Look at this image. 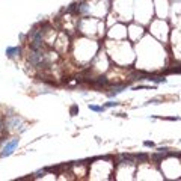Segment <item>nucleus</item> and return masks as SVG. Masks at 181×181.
I'll return each mask as SVG.
<instances>
[{
	"mask_svg": "<svg viewBox=\"0 0 181 181\" xmlns=\"http://www.w3.org/2000/svg\"><path fill=\"white\" fill-rule=\"evenodd\" d=\"M17 146H18V139H12V140L6 142L5 146H3V150H2V152H0V157H2V158L9 157V156L14 152V150H15Z\"/></svg>",
	"mask_w": 181,
	"mask_h": 181,
	"instance_id": "f03ea898",
	"label": "nucleus"
},
{
	"mask_svg": "<svg viewBox=\"0 0 181 181\" xmlns=\"http://www.w3.org/2000/svg\"><path fill=\"white\" fill-rule=\"evenodd\" d=\"M118 104H119V103H116V101L113 103V101H112V103H107V104H106V107H113V106H118Z\"/></svg>",
	"mask_w": 181,
	"mask_h": 181,
	"instance_id": "6e6552de",
	"label": "nucleus"
},
{
	"mask_svg": "<svg viewBox=\"0 0 181 181\" xmlns=\"http://www.w3.org/2000/svg\"><path fill=\"white\" fill-rule=\"evenodd\" d=\"M89 109L94 110V112H103L104 107H98V106H94V104H89Z\"/></svg>",
	"mask_w": 181,
	"mask_h": 181,
	"instance_id": "423d86ee",
	"label": "nucleus"
},
{
	"mask_svg": "<svg viewBox=\"0 0 181 181\" xmlns=\"http://www.w3.org/2000/svg\"><path fill=\"white\" fill-rule=\"evenodd\" d=\"M20 53H21L20 47H8L6 48V56H9V58H14V56H17Z\"/></svg>",
	"mask_w": 181,
	"mask_h": 181,
	"instance_id": "7ed1b4c3",
	"label": "nucleus"
},
{
	"mask_svg": "<svg viewBox=\"0 0 181 181\" xmlns=\"http://www.w3.org/2000/svg\"><path fill=\"white\" fill-rule=\"evenodd\" d=\"M127 88V84H121V86H115L113 89H112V92L109 94L110 97H115V95H118L119 92H122V89H125Z\"/></svg>",
	"mask_w": 181,
	"mask_h": 181,
	"instance_id": "20e7f679",
	"label": "nucleus"
},
{
	"mask_svg": "<svg viewBox=\"0 0 181 181\" xmlns=\"http://www.w3.org/2000/svg\"><path fill=\"white\" fill-rule=\"evenodd\" d=\"M29 62H30L32 65L41 68V66L45 65V62H47V56H45V53H44L42 50H36V52H33V53L29 56Z\"/></svg>",
	"mask_w": 181,
	"mask_h": 181,
	"instance_id": "f257e3e1",
	"label": "nucleus"
},
{
	"mask_svg": "<svg viewBox=\"0 0 181 181\" xmlns=\"http://www.w3.org/2000/svg\"><path fill=\"white\" fill-rule=\"evenodd\" d=\"M76 113H77V106H72V107H71V115L74 116Z\"/></svg>",
	"mask_w": 181,
	"mask_h": 181,
	"instance_id": "1a4fd4ad",
	"label": "nucleus"
},
{
	"mask_svg": "<svg viewBox=\"0 0 181 181\" xmlns=\"http://www.w3.org/2000/svg\"><path fill=\"white\" fill-rule=\"evenodd\" d=\"M107 83H109V82H107V78H106V77H100V78L95 82V84H100V86H101V84H103V86H106Z\"/></svg>",
	"mask_w": 181,
	"mask_h": 181,
	"instance_id": "39448f33",
	"label": "nucleus"
},
{
	"mask_svg": "<svg viewBox=\"0 0 181 181\" xmlns=\"http://www.w3.org/2000/svg\"><path fill=\"white\" fill-rule=\"evenodd\" d=\"M136 157H138L139 162H146V160H148V156H146V154H138Z\"/></svg>",
	"mask_w": 181,
	"mask_h": 181,
	"instance_id": "0eeeda50",
	"label": "nucleus"
},
{
	"mask_svg": "<svg viewBox=\"0 0 181 181\" xmlns=\"http://www.w3.org/2000/svg\"><path fill=\"white\" fill-rule=\"evenodd\" d=\"M144 145H145V146H151V148L154 146V144H152V142H150V140H146V142H144Z\"/></svg>",
	"mask_w": 181,
	"mask_h": 181,
	"instance_id": "9d476101",
	"label": "nucleus"
}]
</instances>
